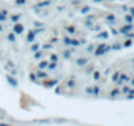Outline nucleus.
<instances>
[{
  "mask_svg": "<svg viewBox=\"0 0 134 126\" xmlns=\"http://www.w3.org/2000/svg\"><path fill=\"white\" fill-rule=\"evenodd\" d=\"M130 12H131V15L134 16V8H130Z\"/></svg>",
  "mask_w": 134,
  "mask_h": 126,
  "instance_id": "nucleus-2",
  "label": "nucleus"
},
{
  "mask_svg": "<svg viewBox=\"0 0 134 126\" xmlns=\"http://www.w3.org/2000/svg\"><path fill=\"white\" fill-rule=\"evenodd\" d=\"M125 20H126V22H127V24H131V21H133V16H126V17H125Z\"/></svg>",
  "mask_w": 134,
  "mask_h": 126,
  "instance_id": "nucleus-1",
  "label": "nucleus"
},
{
  "mask_svg": "<svg viewBox=\"0 0 134 126\" xmlns=\"http://www.w3.org/2000/svg\"><path fill=\"white\" fill-rule=\"evenodd\" d=\"M93 2H96V3H99V2H101V0H93Z\"/></svg>",
  "mask_w": 134,
  "mask_h": 126,
  "instance_id": "nucleus-3",
  "label": "nucleus"
}]
</instances>
